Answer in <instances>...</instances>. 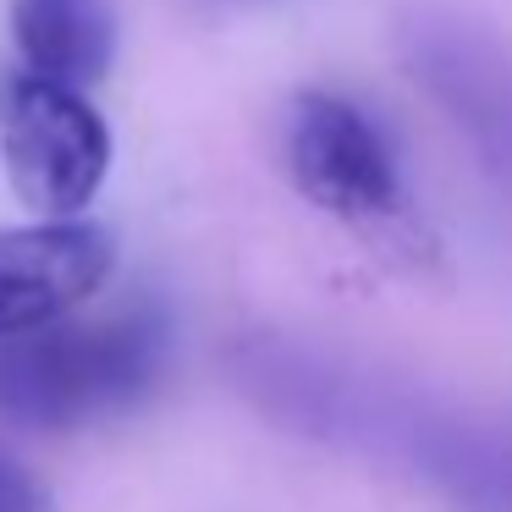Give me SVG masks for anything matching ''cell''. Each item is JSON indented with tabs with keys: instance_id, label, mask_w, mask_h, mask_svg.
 Wrapping results in <instances>:
<instances>
[{
	"instance_id": "obj_7",
	"label": "cell",
	"mask_w": 512,
	"mask_h": 512,
	"mask_svg": "<svg viewBox=\"0 0 512 512\" xmlns=\"http://www.w3.org/2000/svg\"><path fill=\"white\" fill-rule=\"evenodd\" d=\"M0 512H39V485L6 452H0Z\"/></svg>"
},
{
	"instance_id": "obj_5",
	"label": "cell",
	"mask_w": 512,
	"mask_h": 512,
	"mask_svg": "<svg viewBox=\"0 0 512 512\" xmlns=\"http://www.w3.org/2000/svg\"><path fill=\"white\" fill-rule=\"evenodd\" d=\"M111 265V232L94 221H39L0 232V342L67 320L105 287Z\"/></svg>"
},
{
	"instance_id": "obj_4",
	"label": "cell",
	"mask_w": 512,
	"mask_h": 512,
	"mask_svg": "<svg viewBox=\"0 0 512 512\" xmlns=\"http://www.w3.org/2000/svg\"><path fill=\"white\" fill-rule=\"evenodd\" d=\"M408 67L435 94L452 127L474 144L479 166L512 193V56L463 23H413Z\"/></svg>"
},
{
	"instance_id": "obj_2",
	"label": "cell",
	"mask_w": 512,
	"mask_h": 512,
	"mask_svg": "<svg viewBox=\"0 0 512 512\" xmlns=\"http://www.w3.org/2000/svg\"><path fill=\"white\" fill-rule=\"evenodd\" d=\"M0 155L17 199L45 221H78L111 177V127L72 83L0 72Z\"/></svg>"
},
{
	"instance_id": "obj_3",
	"label": "cell",
	"mask_w": 512,
	"mask_h": 512,
	"mask_svg": "<svg viewBox=\"0 0 512 512\" xmlns=\"http://www.w3.org/2000/svg\"><path fill=\"white\" fill-rule=\"evenodd\" d=\"M287 166L303 199L336 221H386L402 204L397 160L380 122L331 89H309L292 100Z\"/></svg>"
},
{
	"instance_id": "obj_1",
	"label": "cell",
	"mask_w": 512,
	"mask_h": 512,
	"mask_svg": "<svg viewBox=\"0 0 512 512\" xmlns=\"http://www.w3.org/2000/svg\"><path fill=\"white\" fill-rule=\"evenodd\" d=\"M171 353V320L155 298L94 320H56L0 342V413L28 430H78L149 397Z\"/></svg>"
},
{
	"instance_id": "obj_6",
	"label": "cell",
	"mask_w": 512,
	"mask_h": 512,
	"mask_svg": "<svg viewBox=\"0 0 512 512\" xmlns=\"http://www.w3.org/2000/svg\"><path fill=\"white\" fill-rule=\"evenodd\" d=\"M12 39L28 72L56 83H94L116 56V12L111 0H17Z\"/></svg>"
}]
</instances>
